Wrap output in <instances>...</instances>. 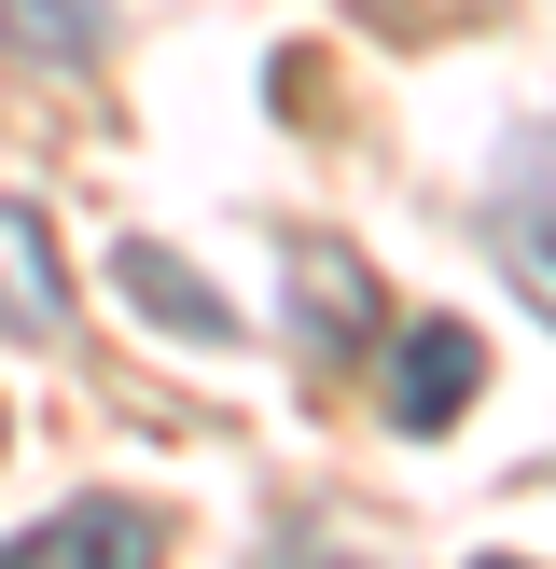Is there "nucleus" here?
I'll list each match as a JSON object with an SVG mask.
<instances>
[{
	"label": "nucleus",
	"instance_id": "obj_1",
	"mask_svg": "<svg viewBox=\"0 0 556 569\" xmlns=\"http://www.w3.org/2000/svg\"><path fill=\"white\" fill-rule=\"evenodd\" d=\"M0 569H167V515L153 500H70V515L14 528Z\"/></svg>",
	"mask_w": 556,
	"mask_h": 569
},
{
	"label": "nucleus",
	"instance_id": "obj_2",
	"mask_svg": "<svg viewBox=\"0 0 556 569\" xmlns=\"http://www.w3.org/2000/svg\"><path fill=\"white\" fill-rule=\"evenodd\" d=\"M487 237H500V264H515V292L556 320V126L515 139V167H500V194H487Z\"/></svg>",
	"mask_w": 556,
	"mask_h": 569
},
{
	"label": "nucleus",
	"instance_id": "obj_3",
	"mask_svg": "<svg viewBox=\"0 0 556 569\" xmlns=\"http://www.w3.org/2000/svg\"><path fill=\"white\" fill-rule=\"evenodd\" d=\"M487 389V348H473V320H417L404 348H389V431H459V403Z\"/></svg>",
	"mask_w": 556,
	"mask_h": 569
},
{
	"label": "nucleus",
	"instance_id": "obj_4",
	"mask_svg": "<svg viewBox=\"0 0 556 569\" xmlns=\"http://www.w3.org/2000/svg\"><path fill=\"white\" fill-rule=\"evenodd\" d=\"M0 333L14 348H56L70 333V264H56V222L0 194Z\"/></svg>",
	"mask_w": 556,
	"mask_h": 569
},
{
	"label": "nucleus",
	"instance_id": "obj_5",
	"mask_svg": "<svg viewBox=\"0 0 556 569\" xmlns=\"http://www.w3.org/2000/svg\"><path fill=\"white\" fill-rule=\"evenodd\" d=\"M111 278H126V306H139V320L195 333V348H222V333H237V306H222V292H209V278H195L167 237H111Z\"/></svg>",
	"mask_w": 556,
	"mask_h": 569
},
{
	"label": "nucleus",
	"instance_id": "obj_6",
	"mask_svg": "<svg viewBox=\"0 0 556 569\" xmlns=\"http://www.w3.org/2000/svg\"><path fill=\"white\" fill-rule=\"evenodd\" d=\"M0 42H14V56H42V70H98L111 0H0Z\"/></svg>",
	"mask_w": 556,
	"mask_h": 569
},
{
	"label": "nucleus",
	"instance_id": "obj_7",
	"mask_svg": "<svg viewBox=\"0 0 556 569\" xmlns=\"http://www.w3.org/2000/svg\"><path fill=\"white\" fill-rule=\"evenodd\" d=\"M292 292H306V320L334 333V348H361V320H376V306H361V264L334 237H292Z\"/></svg>",
	"mask_w": 556,
	"mask_h": 569
},
{
	"label": "nucleus",
	"instance_id": "obj_8",
	"mask_svg": "<svg viewBox=\"0 0 556 569\" xmlns=\"http://www.w3.org/2000/svg\"><path fill=\"white\" fill-rule=\"evenodd\" d=\"M473 569H528V556H473Z\"/></svg>",
	"mask_w": 556,
	"mask_h": 569
}]
</instances>
